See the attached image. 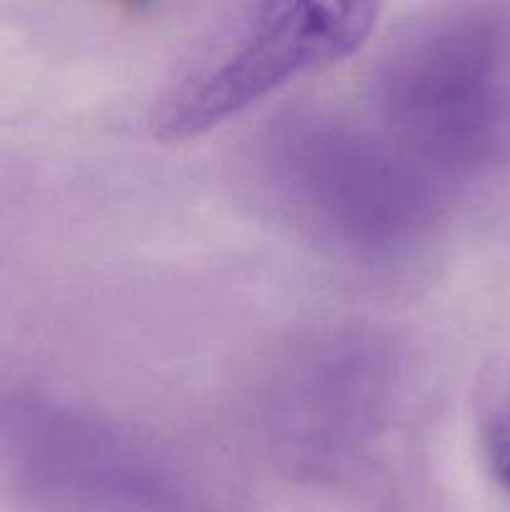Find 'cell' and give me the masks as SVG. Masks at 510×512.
<instances>
[{
	"label": "cell",
	"instance_id": "1",
	"mask_svg": "<svg viewBox=\"0 0 510 512\" xmlns=\"http://www.w3.org/2000/svg\"><path fill=\"white\" fill-rule=\"evenodd\" d=\"M380 130L443 180L478 175L510 150V20L443 10L410 20L373 75Z\"/></svg>",
	"mask_w": 510,
	"mask_h": 512
},
{
	"label": "cell",
	"instance_id": "2",
	"mask_svg": "<svg viewBox=\"0 0 510 512\" xmlns=\"http://www.w3.org/2000/svg\"><path fill=\"white\" fill-rule=\"evenodd\" d=\"M263 160L285 210L315 238L358 258H398L438 218L443 185L383 130L345 115H283L265 138Z\"/></svg>",
	"mask_w": 510,
	"mask_h": 512
},
{
	"label": "cell",
	"instance_id": "3",
	"mask_svg": "<svg viewBox=\"0 0 510 512\" xmlns=\"http://www.w3.org/2000/svg\"><path fill=\"white\" fill-rule=\"evenodd\" d=\"M373 3H253L235 8L165 93L155 130L190 138L243 113L300 75L358 53L378 23Z\"/></svg>",
	"mask_w": 510,
	"mask_h": 512
},
{
	"label": "cell",
	"instance_id": "4",
	"mask_svg": "<svg viewBox=\"0 0 510 512\" xmlns=\"http://www.w3.org/2000/svg\"><path fill=\"white\" fill-rule=\"evenodd\" d=\"M395 365L380 340L335 330L295 348L268 390V425L285 463L345 475L373 453L388 420Z\"/></svg>",
	"mask_w": 510,
	"mask_h": 512
},
{
	"label": "cell",
	"instance_id": "5",
	"mask_svg": "<svg viewBox=\"0 0 510 512\" xmlns=\"http://www.w3.org/2000/svg\"><path fill=\"white\" fill-rule=\"evenodd\" d=\"M0 438L25 483L58 503L145 512L178 498L173 465L158 450L78 408L18 403L5 413Z\"/></svg>",
	"mask_w": 510,
	"mask_h": 512
},
{
	"label": "cell",
	"instance_id": "6",
	"mask_svg": "<svg viewBox=\"0 0 510 512\" xmlns=\"http://www.w3.org/2000/svg\"><path fill=\"white\" fill-rule=\"evenodd\" d=\"M483 448L490 473L510 493V398L500 403L485 420Z\"/></svg>",
	"mask_w": 510,
	"mask_h": 512
}]
</instances>
